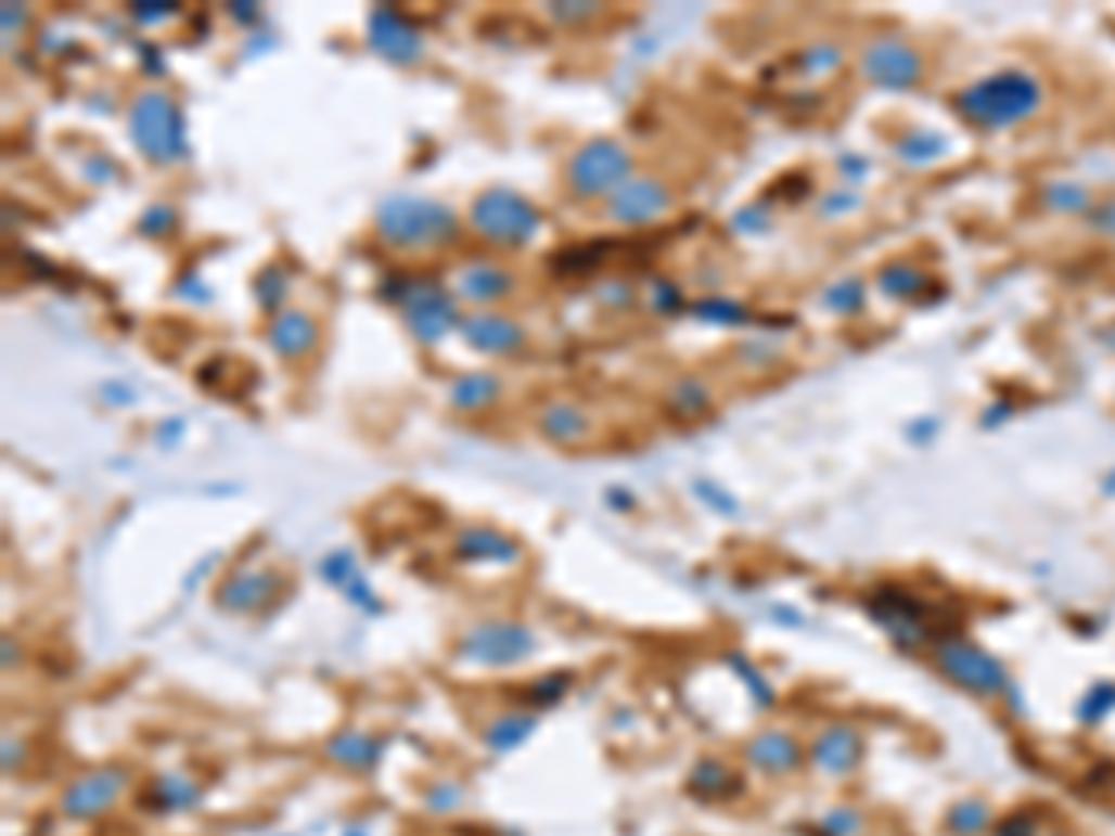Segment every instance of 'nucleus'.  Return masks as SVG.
Masks as SVG:
<instances>
[{
    "instance_id": "f257e3e1",
    "label": "nucleus",
    "mask_w": 1115,
    "mask_h": 836,
    "mask_svg": "<svg viewBox=\"0 0 1115 836\" xmlns=\"http://www.w3.org/2000/svg\"><path fill=\"white\" fill-rule=\"evenodd\" d=\"M465 655L476 661H491V666H510V661L525 658L533 651V632L521 625H480L473 635H465Z\"/></svg>"
},
{
    "instance_id": "f03ea898",
    "label": "nucleus",
    "mask_w": 1115,
    "mask_h": 836,
    "mask_svg": "<svg viewBox=\"0 0 1115 836\" xmlns=\"http://www.w3.org/2000/svg\"><path fill=\"white\" fill-rule=\"evenodd\" d=\"M124 773H116V770H101V773H90V777H82V781H75L72 788L64 792V814H72V818H98L108 811L112 803L119 799V792H124Z\"/></svg>"
},
{
    "instance_id": "7ed1b4c3",
    "label": "nucleus",
    "mask_w": 1115,
    "mask_h": 836,
    "mask_svg": "<svg viewBox=\"0 0 1115 836\" xmlns=\"http://www.w3.org/2000/svg\"><path fill=\"white\" fill-rule=\"evenodd\" d=\"M940 666L960 684L974 687V692H1000V684H1004V673H1000L997 661L982 655V651L966 647V643H945L940 647Z\"/></svg>"
},
{
    "instance_id": "20e7f679",
    "label": "nucleus",
    "mask_w": 1115,
    "mask_h": 836,
    "mask_svg": "<svg viewBox=\"0 0 1115 836\" xmlns=\"http://www.w3.org/2000/svg\"><path fill=\"white\" fill-rule=\"evenodd\" d=\"M476 223H480L484 234H495V239H517L533 228V213H528V205L513 202L510 194H495L476 205Z\"/></svg>"
},
{
    "instance_id": "39448f33",
    "label": "nucleus",
    "mask_w": 1115,
    "mask_h": 836,
    "mask_svg": "<svg viewBox=\"0 0 1115 836\" xmlns=\"http://www.w3.org/2000/svg\"><path fill=\"white\" fill-rule=\"evenodd\" d=\"M450 220L432 205H402V213H383V231L390 239H435V231H447Z\"/></svg>"
},
{
    "instance_id": "423d86ee",
    "label": "nucleus",
    "mask_w": 1115,
    "mask_h": 836,
    "mask_svg": "<svg viewBox=\"0 0 1115 836\" xmlns=\"http://www.w3.org/2000/svg\"><path fill=\"white\" fill-rule=\"evenodd\" d=\"M621 168H625V160L614 145H595V150L577 156V168L573 171H577V187L599 190V187H610V182L621 176Z\"/></svg>"
},
{
    "instance_id": "0eeeda50",
    "label": "nucleus",
    "mask_w": 1115,
    "mask_h": 836,
    "mask_svg": "<svg viewBox=\"0 0 1115 836\" xmlns=\"http://www.w3.org/2000/svg\"><path fill=\"white\" fill-rule=\"evenodd\" d=\"M856 755H859L856 736L844 733V729H833V733H825L815 744V762L822 766V770H830V773L851 770V766H856Z\"/></svg>"
},
{
    "instance_id": "6e6552de",
    "label": "nucleus",
    "mask_w": 1115,
    "mask_h": 836,
    "mask_svg": "<svg viewBox=\"0 0 1115 836\" xmlns=\"http://www.w3.org/2000/svg\"><path fill=\"white\" fill-rule=\"evenodd\" d=\"M752 762L762 766V770L781 773L789 770V766H796V744L781 733H766L752 744Z\"/></svg>"
},
{
    "instance_id": "1a4fd4ad",
    "label": "nucleus",
    "mask_w": 1115,
    "mask_h": 836,
    "mask_svg": "<svg viewBox=\"0 0 1115 836\" xmlns=\"http://www.w3.org/2000/svg\"><path fill=\"white\" fill-rule=\"evenodd\" d=\"M458 551L465 557H495V562H510V557H517V546H513L510 539L484 532V528H473V532L461 536Z\"/></svg>"
},
{
    "instance_id": "9d476101",
    "label": "nucleus",
    "mask_w": 1115,
    "mask_h": 836,
    "mask_svg": "<svg viewBox=\"0 0 1115 836\" xmlns=\"http://www.w3.org/2000/svg\"><path fill=\"white\" fill-rule=\"evenodd\" d=\"M528 733H533V721H528V718H517V713H510V718L495 721V725L487 729V744L499 747V751H510V747H517Z\"/></svg>"
},
{
    "instance_id": "9b49d317",
    "label": "nucleus",
    "mask_w": 1115,
    "mask_h": 836,
    "mask_svg": "<svg viewBox=\"0 0 1115 836\" xmlns=\"http://www.w3.org/2000/svg\"><path fill=\"white\" fill-rule=\"evenodd\" d=\"M331 759H338L343 766H369L376 759V744L364 736H343L331 744Z\"/></svg>"
},
{
    "instance_id": "f8f14e48",
    "label": "nucleus",
    "mask_w": 1115,
    "mask_h": 836,
    "mask_svg": "<svg viewBox=\"0 0 1115 836\" xmlns=\"http://www.w3.org/2000/svg\"><path fill=\"white\" fill-rule=\"evenodd\" d=\"M268 588H272V580L268 577H239L234 583H228V591H220V599L228 606H249V603H257L260 591H268Z\"/></svg>"
},
{
    "instance_id": "ddd939ff",
    "label": "nucleus",
    "mask_w": 1115,
    "mask_h": 836,
    "mask_svg": "<svg viewBox=\"0 0 1115 836\" xmlns=\"http://www.w3.org/2000/svg\"><path fill=\"white\" fill-rule=\"evenodd\" d=\"M161 799H164V807H171V811H187V807L197 803V788L182 777H164L161 781Z\"/></svg>"
},
{
    "instance_id": "4468645a",
    "label": "nucleus",
    "mask_w": 1115,
    "mask_h": 836,
    "mask_svg": "<svg viewBox=\"0 0 1115 836\" xmlns=\"http://www.w3.org/2000/svg\"><path fill=\"white\" fill-rule=\"evenodd\" d=\"M580 432H584V424L573 409H554V413H547V435H554L558 442L577 439Z\"/></svg>"
},
{
    "instance_id": "2eb2a0df",
    "label": "nucleus",
    "mask_w": 1115,
    "mask_h": 836,
    "mask_svg": "<svg viewBox=\"0 0 1115 836\" xmlns=\"http://www.w3.org/2000/svg\"><path fill=\"white\" fill-rule=\"evenodd\" d=\"M726 770L721 766H714V762H703L700 770H695V792H703V796H714V792H721L726 788Z\"/></svg>"
}]
</instances>
